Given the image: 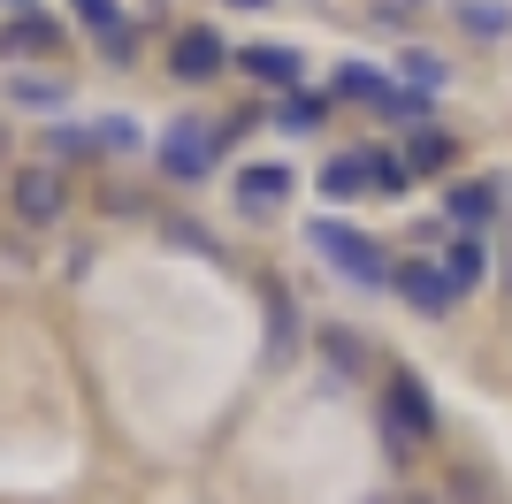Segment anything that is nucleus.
<instances>
[{
    "instance_id": "obj_1",
    "label": "nucleus",
    "mask_w": 512,
    "mask_h": 504,
    "mask_svg": "<svg viewBox=\"0 0 512 504\" xmlns=\"http://www.w3.org/2000/svg\"><path fill=\"white\" fill-rule=\"evenodd\" d=\"M306 245H314L321 260H329V268L352 283V291H383V283H390L383 245H375L367 230H352L344 214H314V222H306Z\"/></svg>"
},
{
    "instance_id": "obj_2",
    "label": "nucleus",
    "mask_w": 512,
    "mask_h": 504,
    "mask_svg": "<svg viewBox=\"0 0 512 504\" xmlns=\"http://www.w3.org/2000/svg\"><path fill=\"white\" fill-rule=\"evenodd\" d=\"M428 436H444V413L421 390V375H390L383 382V443L390 451H421Z\"/></svg>"
},
{
    "instance_id": "obj_3",
    "label": "nucleus",
    "mask_w": 512,
    "mask_h": 504,
    "mask_svg": "<svg viewBox=\"0 0 512 504\" xmlns=\"http://www.w3.org/2000/svg\"><path fill=\"white\" fill-rule=\"evenodd\" d=\"M245 123H169V138H161V168H169L176 184H199L214 161H222V146H230Z\"/></svg>"
},
{
    "instance_id": "obj_4",
    "label": "nucleus",
    "mask_w": 512,
    "mask_h": 504,
    "mask_svg": "<svg viewBox=\"0 0 512 504\" xmlns=\"http://www.w3.org/2000/svg\"><path fill=\"white\" fill-rule=\"evenodd\" d=\"M390 291L406 298L421 321H444L451 306H459V291H451V275L436 268V260H398V268H390Z\"/></svg>"
},
{
    "instance_id": "obj_5",
    "label": "nucleus",
    "mask_w": 512,
    "mask_h": 504,
    "mask_svg": "<svg viewBox=\"0 0 512 504\" xmlns=\"http://www.w3.org/2000/svg\"><path fill=\"white\" fill-rule=\"evenodd\" d=\"M237 69H245V77L253 84H268V92H306V54L299 46H283V39H253L245 46V54H237Z\"/></svg>"
},
{
    "instance_id": "obj_6",
    "label": "nucleus",
    "mask_w": 512,
    "mask_h": 504,
    "mask_svg": "<svg viewBox=\"0 0 512 504\" xmlns=\"http://www.w3.org/2000/svg\"><path fill=\"white\" fill-rule=\"evenodd\" d=\"M222 62H230V46H222V31H207V23H192V31H176V46H169V69L184 84H207V77H222Z\"/></svg>"
},
{
    "instance_id": "obj_7",
    "label": "nucleus",
    "mask_w": 512,
    "mask_h": 504,
    "mask_svg": "<svg viewBox=\"0 0 512 504\" xmlns=\"http://www.w3.org/2000/svg\"><path fill=\"white\" fill-rule=\"evenodd\" d=\"M291 184H299V176H291L283 161H253V168H237V207L245 214H276L283 199H291Z\"/></svg>"
},
{
    "instance_id": "obj_8",
    "label": "nucleus",
    "mask_w": 512,
    "mask_h": 504,
    "mask_svg": "<svg viewBox=\"0 0 512 504\" xmlns=\"http://www.w3.org/2000/svg\"><path fill=\"white\" fill-rule=\"evenodd\" d=\"M444 214L459 222V237H482V222L497 214V184H490V176H459V184H444Z\"/></svg>"
},
{
    "instance_id": "obj_9",
    "label": "nucleus",
    "mask_w": 512,
    "mask_h": 504,
    "mask_svg": "<svg viewBox=\"0 0 512 504\" xmlns=\"http://www.w3.org/2000/svg\"><path fill=\"white\" fill-rule=\"evenodd\" d=\"M321 199L329 207H352V199H375V168H367V153H337V161H321Z\"/></svg>"
},
{
    "instance_id": "obj_10",
    "label": "nucleus",
    "mask_w": 512,
    "mask_h": 504,
    "mask_svg": "<svg viewBox=\"0 0 512 504\" xmlns=\"http://www.w3.org/2000/svg\"><path fill=\"white\" fill-rule=\"evenodd\" d=\"M69 8H77V16H85V31L92 39H100V54L107 62H130V23H123V0H69Z\"/></svg>"
},
{
    "instance_id": "obj_11",
    "label": "nucleus",
    "mask_w": 512,
    "mask_h": 504,
    "mask_svg": "<svg viewBox=\"0 0 512 504\" xmlns=\"http://www.w3.org/2000/svg\"><path fill=\"white\" fill-rule=\"evenodd\" d=\"M436 268L451 275V291L467 298V291L490 283V245H482V237H444V260H436Z\"/></svg>"
},
{
    "instance_id": "obj_12",
    "label": "nucleus",
    "mask_w": 512,
    "mask_h": 504,
    "mask_svg": "<svg viewBox=\"0 0 512 504\" xmlns=\"http://www.w3.org/2000/svg\"><path fill=\"white\" fill-rule=\"evenodd\" d=\"M16 214L23 222H54L62 214V176L54 168H16Z\"/></svg>"
},
{
    "instance_id": "obj_13",
    "label": "nucleus",
    "mask_w": 512,
    "mask_h": 504,
    "mask_svg": "<svg viewBox=\"0 0 512 504\" xmlns=\"http://www.w3.org/2000/svg\"><path fill=\"white\" fill-rule=\"evenodd\" d=\"M451 16H459L467 39H505V31H512V0H459Z\"/></svg>"
},
{
    "instance_id": "obj_14",
    "label": "nucleus",
    "mask_w": 512,
    "mask_h": 504,
    "mask_svg": "<svg viewBox=\"0 0 512 504\" xmlns=\"http://www.w3.org/2000/svg\"><path fill=\"white\" fill-rule=\"evenodd\" d=\"M46 46H62V31L46 16H16L8 31H0V62H16V54H46Z\"/></svg>"
},
{
    "instance_id": "obj_15",
    "label": "nucleus",
    "mask_w": 512,
    "mask_h": 504,
    "mask_svg": "<svg viewBox=\"0 0 512 504\" xmlns=\"http://www.w3.org/2000/svg\"><path fill=\"white\" fill-rule=\"evenodd\" d=\"M321 123H329V100H314V92H283L276 100V130H291V138H314Z\"/></svg>"
},
{
    "instance_id": "obj_16",
    "label": "nucleus",
    "mask_w": 512,
    "mask_h": 504,
    "mask_svg": "<svg viewBox=\"0 0 512 504\" xmlns=\"http://www.w3.org/2000/svg\"><path fill=\"white\" fill-rule=\"evenodd\" d=\"M398 69H406V84L421 92V100H436V92L451 84V62H444V54H428V46H406V54H398Z\"/></svg>"
},
{
    "instance_id": "obj_17",
    "label": "nucleus",
    "mask_w": 512,
    "mask_h": 504,
    "mask_svg": "<svg viewBox=\"0 0 512 504\" xmlns=\"http://www.w3.org/2000/svg\"><path fill=\"white\" fill-rule=\"evenodd\" d=\"M451 130H436V123H413L406 130V168H451Z\"/></svg>"
},
{
    "instance_id": "obj_18",
    "label": "nucleus",
    "mask_w": 512,
    "mask_h": 504,
    "mask_svg": "<svg viewBox=\"0 0 512 504\" xmlns=\"http://www.w3.org/2000/svg\"><path fill=\"white\" fill-rule=\"evenodd\" d=\"M367 168H375V199H406V184H413L406 153H383V146H367Z\"/></svg>"
},
{
    "instance_id": "obj_19",
    "label": "nucleus",
    "mask_w": 512,
    "mask_h": 504,
    "mask_svg": "<svg viewBox=\"0 0 512 504\" xmlns=\"http://www.w3.org/2000/svg\"><path fill=\"white\" fill-rule=\"evenodd\" d=\"M321 352L337 359V382H352L367 367V352H360V336H344V329H321Z\"/></svg>"
},
{
    "instance_id": "obj_20",
    "label": "nucleus",
    "mask_w": 512,
    "mask_h": 504,
    "mask_svg": "<svg viewBox=\"0 0 512 504\" xmlns=\"http://www.w3.org/2000/svg\"><path fill=\"white\" fill-rule=\"evenodd\" d=\"M8 100L16 107H62V84L54 77H8Z\"/></svg>"
},
{
    "instance_id": "obj_21",
    "label": "nucleus",
    "mask_w": 512,
    "mask_h": 504,
    "mask_svg": "<svg viewBox=\"0 0 512 504\" xmlns=\"http://www.w3.org/2000/svg\"><path fill=\"white\" fill-rule=\"evenodd\" d=\"M92 138H100V153H138V123H130V115H107V123H92Z\"/></svg>"
},
{
    "instance_id": "obj_22",
    "label": "nucleus",
    "mask_w": 512,
    "mask_h": 504,
    "mask_svg": "<svg viewBox=\"0 0 512 504\" xmlns=\"http://www.w3.org/2000/svg\"><path fill=\"white\" fill-rule=\"evenodd\" d=\"M46 146L62 153V161H85V153L100 146V138H92V130H77V123H54V130H46Z\"/></svg>"
},
{
    "instance_id": "obj_23",
    "label": "nucleus",
    "mask_w": 512,
    "mask_h": 504,
    "mask_svg": "<svg viewBox=\"0 0 512 504\" xmlns=\"http://www.w3.org/2000/svg\"><path fill=\"white\" fill-rule=\"evenodd\" d=\"M283 352H291V298L276 291V359H283Z\"/></svg>"
},
{
    "instance_id": "obj_24",
    "label": "nucleus",
    "mask_w": 512,
    "mask_h": 504,
    "mask_svg": "<svg viewBox=\"0 0 512 504\" xmlns=\"http://www.w3.org/2000/svg\"><path fill=\"white\" fill-rule=\"evenodd\" d=\"M413 8H421V0H383V8H375V23H383V16L398 23V16H413Z\"/></svg>"
},
{
    "instance_id": "obj_25",
    "label": "nucleus",
    "mask_w": 512,
    "mask_h": 504,
    "mask_svg": "<svg viewBox=\"0 0 512 504\" xmlns=\"http://www.w3.org/2000/svg\"><path fill=\"white\" fill-rule=\"evenodd\" d=\"M398 504H444V497H421V489H406V497H398Z\"/></svg>"
},
{
    "instance_id": "obj_26",
    "label": "nucleus",
    "mask_w": 512,
    "mask_h": 504,
    "mask_svg": "<svg viewBox=\"0 0 512 504\" xmlns=\"http://www.w3.org/2000/svg\"><path fill=\"white\" fill-rule=\"evenodd\" d=\"M230 8H268V0H230Z\"/></svg>"
},
{
    "instance_id": "obj_27",
    "label": "nucleus",
    "mask_w": 512,
    "mask_h": 504,
    "mask_svg": "<svg viewBox=\"0 0 512 504\" xmlns=\"http://www.w3.org/2000/svg\"><path fill=\"white\" fill-rule=\"evenodd\" d=\"M375 504H398V497H375Z\"/></svg>"
},
{
    "instance_id": "obj_28",
    "label": "nucleus",
    "mask_w": 512,
    "mask_h": 504,
    "mask_svg": "<svg viewBox=\"0 0 512 504\" xmlns=\"http://www.w3.org/2000/svg\"><path fill=\"white\" fill-rule=\"evenodd\" d=\"M16 8H31V0H16Z\"/></svg>"
}]
</instances>
